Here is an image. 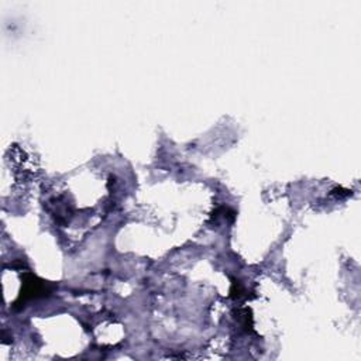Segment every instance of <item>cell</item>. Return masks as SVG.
Returning a JSON list of instances; mask_svg holds the SVG:
<instances>
[{
    "mask_svg": "<svg viewBox=\"0 0 361 361\" xmlns=\"http://www.w3.org/2000/svg\"><path fill=\"white\" fill-rule=\"evenodd\" d=\"M51 291L48 290V286L44 281L38 279L36 275L27 272L24 274V282H23V291L20 294V298L17 300V302L15 304L16 307H23V304H26L27 301L31 300H37L41 297L48 295Z\"/></svg>",
    "mask_w": 361,
    "mask_h": 361,
    "instance_id": "1",
    "label": "cell"
}]
</instances>
